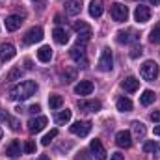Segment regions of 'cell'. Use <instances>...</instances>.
Returning a JSON list of instances; mask_svg holds the SVG:
<instances>
[{"mask_svg":"<svg viewBox=\"0 0 160 160\" xmlns=\"http://www.w3.org/2000/svg\"><path fill=\"white\" fill-rule=\"evenodd\" d=\"M36 91H38V84H36L34 80H24V82L17 84L15 88H11L9 97H11L13 101H26V99H30Z\"/></svg>","mask_w":160,"mask_h":160,"instance_id":"1","label":"cell"},{"mask_svg":"<svg viewBox=\"0 0 160 160\" xmlns=\"http://www.w3.org/2000/svg\"><path fill=\"white\" fill-rule=\"evenodd\" d=\"M140 75H142L145 80H149V82L157 80V77H158V65H157V62H153V60H147V62L142 65V69H140Z\"/></svg>","mask_w":160,"mask_h":160,"instance_id":"2","label":"cell"},{"mask_svg":"<svg viewBox=\"0 0 160 160\" xmlns=\"http://www.w3.org/2000/svg\"><path fill=\"white\" fill-rule=\"evenodd\" d=\"M112 65H114V56H112V50H110V48H102L101 58H99V63H97L99 71L108 73V71H112Z\"/></svg>","mask_w":160,"mask_h":160,"instance_id":"3","label":"cell"},{"mask_svg":"<svg viewBox=\"0 0 160 160\" xmlns=\"http://www.w3.org/2000/svg\"><path fill=\"white\" fill-rule=\"evenodd\" d=\"M71 58L78 63L80 67H88V56H86V50H84V43L78 41V45H75L71 50H69Z\"/></svg>","mask_w":160,"mask_h":160,"instance_id":"4","label":"cell"},{"mask_svg":"<svg viewBox=\"0 0 160 160\" xmlns=\"http://www.w3.org/2000/svg\"><path fill=\"white\" fill-rule=\"evenodd\" d=\"M110 15H112V19H114L116 22H125V21L128 19V9H127V6L116 2V4H112V8H110Z\"/></svg>","mask_w":160,"mask_h":160,"instance_id":"5","label":"cell"},{"mask_svg":"<svg viewBox=\"0 0 160 160\" xmlns=\"http://www.w3.org/2000/svg\"><path fill=\"white\" fill-rule=\"evenodd\" d=\"M41 39H43V28H39V26L30 28V30L24 34V38H22L24 45H36V43H39Z\"/></svg>","mask_w":160,"mask_h":160,"instance_id":"6","label":"cell"},{"mask_svg":"<svg viewBox=\"0 0 160 160\" xmlns=\"http://www.w3.org/2000/svg\"><path fill=\"white\" fill-rule=\"evenodd\" d=\"M73 28H75V32L78 34V41H82V43H86V41H89V38H91V26L89 24H86V22H75L73 24Z\"/></svg>","mask_w":160,"mask_h":160,"instance_id":"7","label":"cell"},{"mask_svg":"<svg viewBox=\"0 0 160 160\" xmlns=\"http://www.w3.org/2000/svg\"><path fill=\"white\" fill-rule=\"evenodd\" d=\"M89 130H91V123H89V121H77V123L71 125V132H73L75 136H80V138L88 136Z\"/></svg>","mask_w":160,"mask_h":160,"instance_id":"8","label":"cell"},{"mask_svg":"<svg viewBox=\"0 0 160 160\" xmlns=\"http://www.w3.org/2000/svg\"><path fill=\"white\" fill-rule=\"evenodd\" d=\"M47 123H48V119L45 118V116H38V118H32V119L28 121V130L32 132V134H38V132H41L45 127H47Z\"/></svg>","mask_w":160,"mask_h":160,"instance_id":"9","label":"cell"},{"mask_svg":"<svg viewBox=\"0 0 160 160\" xmlns=\"http://www.w3.org/2000/svg\"><path fill=\"white\" fill-rule=\"evenodd\" d=\"M89 151L93 153V157L97 160H106V149L102 147V143H101V140H91V143H89Z\"/></svg>","mask_w":160,"mask_h":160,"instance_id":"10","label":"cell"},{"mask_svg":"<svg viewBox=\"0 0 160 160\" xmlns=\"http://www.w3.org/2000/svg\"><path fill=\"white\" fill-rule=\"evenodd\" d=\"M116 143H118V147H121V149H128V147L132 145V136H130V132H128V130H119V132L116 134Z\"/></svg>","mask_w":160,"mask_h":160,"instance_id":"11","label":"cell"},{"mask_svg":"<svg viewBox=\"0 0 160 160\" xmlns=\"http://www.w3.org/2000/svg\"><path fill=\"white\" fill-rule=\"evenodd\" d=\"M15 54H17V50L11 43H2L0 45V62H9Z\"/></svg>","mask_w":160,"mask_h":160,"instance_id":"12","label":"cell"},{"mask_svg":"<svg viewBox=\"0 0 160 160\" xmlns=\"http://www.w3.org/2000/svg\"><path fill=\"white\" fill-rule=\"evenodd\" d=\"M134 19H136L138 22H147V21L151 19V9H149L147 6H136V9H134Z\"/></svg>","mask_w":160,"mask_h":160,"instance_id":"13","label":"cell"},{"mask_svg":"<svg viewBox=\"0 0 160 160\" xmlns=\"http://www.w3.org/2000/svg\"><path fill=\"white\" fill-rule=\"evenodd\" d=\"M101 106V101H78V108L82 112H99Z\"/></svg>","mask_w":160,"mask_h":160,"instance_id":"14","label":"cell"},{"mask_svg":"<svg viewBox=\"0 0 160 160\" xmlns=\"http://www.w3.org/2000/svg\"><path fill=\"white\" fill-rule=\"evenodd\" d=\"M121 88H123L125 91H128V93H134V91H138V88H140V80L134 78V77H127V78L121 82Z\"/></svg>","mask_w":160,"mask_h":160,"instance_id":"15","label":"cell"},{"mask_svg":"<svg viewBox=\"0 0 160 160\" xmlns=\"http://www.w3.org/2000/svg\"><path fill=\"white\" fill-rule=\"evenodd\" d=\"M91 91H93V84L89 80H80L75 86V93L77 95H91Z\"/></svg>","mask_w":160,"mask_h":160,"instance_id":"16","label":"cell"},{"mask_svg":"<svg viewBox=\"0 0 160 160\" xmlns=\"http://www.w3.org/2000/svg\"><path fill=\"white\" fill-rule=\"evenodd\" d=\"M65 11H67V15H71V17L78 15L80 11H82V0H67Z\"/></svg>","mask_w":160,"mask_h":160,"instance_id":"17","label":"cell"},{"mask_svg":"<svg viewBox=\"0 0 160 160\" xmlns=\"http://www.w3.org/2000/svg\"><path fill=\"white\" fill-rule=\"evenodd\" d=\"M21 24H22V19H21L19 15H9V17H6V30L15 32L17 28H21Z\"/></svg>","mask_w":160,"mask_h":160,"instance_id":"18","label":"cell"},{"mask_svg":"<svg viewBox=\"0 0 160 160\" xmlns=\"http://www.w3.org/2000/svg\"><path fill=\"white\" fill-rule=\"evenodd\" d=\"M102 11H104V6H102V0H91L89 2V15L91 17H101L102 15Z\"/></svg>","mask_w":160,"mask_h":160,"instance_id":"19","label":"cell"},{"mask_svg":"<svg viewBox=\"0 0 160 160\" xmlns=\"http://www.w3.org/2000/svg\"><path fill=\"white\" fill-rule=\"evenodd\" d=\"M132 132H134V138H136V140H143L147 128H145V125H143L142 121H134V123H132Z\"/></svg>","mask_w":160,"mask_h":160,"instance_id":"20","label":"cell"},{"mask_svg":"<svg viewBox=\"0 0 160 160\" xmlns=\"http://www.w3.org/2000/svg\"><path fill=\"white\" fill-rule=\"evenodd\" d=\"M52 36H54V41H56L58 45H67V43H69V36H67V32H65L63 28H54Z\"/></svg>","mask_w":160,"mask_h":160,"instance_id":"21","label":"cell"},{"mask_svg":"<svg viewBox=\"0 0 160 160\" xmlns=\"http://www.w3.org/2000/svg\"><path fill=\"white\" fill-rule=\"evenodd\" d=\"M6 155H8V157H11V158H17V157H21V142L13 140V142L8 145V149H6Z\"/></svg>","mask_w":160,"mask_h":160,"instance_id":"22","label":"cell"},{"mask_svg":"<svg viewBox=\"0 0 160 160\" xmlns=\"http://www.w3.org/2000/svg\"><path fill=\"white\" fill-rule=\"evenodd\" d=\"M50 58H52V48L50 47H41L39 50H38V60L43 62V63H47V62H50Z\"/></svg>","mask_w":160,"mask_h":160,"instance_id":"23","label":"cell"},{"mask_svg":"<svg viewBox=\"0 0 160 160\" xmlns=\"http://www.w3.org/2000/svg\"><path fill=\"white\" fill-rule=\"evenodd\" d=\"M116 106H118L119 112H130L132 110V101L128 97H119L118 102H116Z\"/></svg>","mask_w":160,"mask_h":160,"instance_id":"24","label":"cell"},{"mask_svg":"<svg viewBox=\"0 0 160 160\" xmlns=\"http://www.w3.org/2000/svg\"><path fill=\"white\" fill-rule=\"evenodd\" d=\"M140 102H142L143 106H149L151 102H155V93H153L151 89H145V91L142 93V97H140Z\"/></svg>","mask_w":160,"mask_h":160,"instance_id":"25","label":"cell"},{"mask_svg":"<svg viewBox=\"0 0 160 160\" xmlns=\"http://www.w3.org/2000/svg\"><path fill=\"white\" fill-rule=\"evenodd\" d=\"M71 116H73V114H71V110H67V108H65V110H62V112L56 116V123H58V125H65V123H69V121H71Z\"/></svg>","mask_w":160,"mask_h":160,"instance_id":"26","label":"cell"},{"mask_svg":"<svg viewBox=\"0 0 160 160\" xmlns=\"http://www.w3.org/2000/svg\"><path fill=\"white\" fill-rule=\"evenodd\" d=\"M48 104H50V108L52 110H58V108H62V104H63V99H62V95H50L48 97Z\"/></svg>","mask_w":160,"mask_h":160,"instance_id":"27","label":"cell"},{"mask_svg":"<svg viewBox=\"0 0 160 160\" xmlns=\"http://www.w3.org/2000/svg\"><path fill=\"white\" fill-rule=\"evenodd\" d=\"M116 39H118V43H128L130 39H136V34L134 32H118V36H116Z\"/></svg>","mask_w":160,"mask_h":160,"instance_id":"28","label":"cell"},{"mask_svg":"<svg viewBox=\"0 0 160 160\" xmlns=\"http://www.w3.org/2000/svg\"><path fill=\"white\" fill-rule=\"evenodd\" d=\"M63 80H65V82H73V80H77V69L71 67V65H67V67L63 69Z\"/></svg>","mask_w":160,"mask_h":160,"instance_id":"29","label":"cell"},{"mask_svg":"<svg viewBox=\"0 0 160 160\" xmlns=\"http://www.w3.org/2000/svg\"><path fill=\"white\" fill-rule=\"evenodd\" d=\"M56 136H58V130H56V128H52L50 132H47V134L41 138V143H43V145H50V142H52Z\"/></svg>","mask_w":160,"mask_h":160,"instance_id":"30","label":"cell"},{"mask_svg":"<svg viewBox=\"0 0 160 160\" xmlns=\"http://www.w3.org/2000/svg\"><path fill=\"white\" fill-rule=\"evenodd\" d=\"M0 119H2V121H8V123H9V127H11L13 130H19V121L13 119L9 114H0Z\"/></svg>","mask_w":160,"mask_h":160,"instance_id":"31","label":"cell"},{"mask_svg":"<svg viewBox=\"0 0 160 160\" xmlns=\"http://www.w3.org/2000/svg\"><path fill=\"white\" fill-rule=\"evenodd\" d=\"M22 77V69L21 67H15V69H11L9 73H8V77H6V80H17V78H21Z\"/></svg>","mask_w":160,"mask_h":160,"instance_id":"32","label":"cell"},{"mask_svg":"<svg viewBox=\"0 0 160 160\" xmlns=\"http://www.w3.org/2000/svg\"><path fill=\"white\" fill-rule=\"evenodd\" d=\"M143 151L145 153H157L158 151V143L157 142H145L143 143Z\"/></svg>","mask_w":160,"mask_h":160,"instance_id":"33","label":"cell"},{"mask_svg":"<svg viewBox=\"0 0 160 160\" xmlns=\"http://www.w3.org/2000/svg\"><path fill=\"white\" fill-rule=\"evenodd\" d=\"M149 41L151 43H160V26H157L155 30H151V34H149Z\"/></svg>","mask_w":160,"mask_h":160,"instance_id":"34","label":"cell"},{"mask_svg":"<svg viewBox=\"0 0 160 160\" xmlns=\"http://www.w3.org/2000/svg\"><path fill=\"white\" fill-rule=\"evenodd\" d=\"M24 153H28V155H32V153H36V143H34L32 140H28V142L24 143Z\"/></svg>","mask_w":160,"mask_h":160,"instance_id":"35","label":"cell"},{"mask_svg":"<svg viewBox=\"0 0 160 160\" xmlns=\"http://www.w3.org/2000/svg\"><path fill=\"white\" fill-rule=\"evenodd\" d=\"M143 52V48H142V45H136L134 48H132V52H130V58H138L140 54Z\"/></svg>","mask_w":160,"mask_h":160,"instance_id":"36","label":"cell"},{"mask_svg":"<svg viewBox=\"0 0 160 160\" xmlns=\"http://www.w3.org/2000/svg\"><path fill=\"white\" fill-rule=\"evenodd\" d=\"M151 119L155 121V123H160V110H155V112L151 114Z\"/></svg>","mask_w":160,"mask_h":160,"instance_id":"37","label":"cell"},{"mask_svg":"<svg viewBox=\"0 0 160 160\" xmlns=\"http://www.w3.org/2000/svg\"><path fill=\"white\" fill-rule=\"evenodd\" d=\"M39 110H41V106H39V104H32V106L28 108V112H30V114H38Z\"/></svg>","mask_w":160,"mask_h":160,"instance_id":"38","label":"cell"},{"mask_svg":"<svg viewBox=\"0 0 160 160\" xmlns=\"http://www.w3.org/2000/svg\"><path fill=\"white\" fill-rule=\"evenodd\" d=\"M110 160H125V157H123L121 153H114V155L110 157Z\"/></svg>","mask_w":160,"mask_h":160,"instance_id":"39","label":"cell"},{"mask_svg":"<svg viewBox=\"0 0 160 160\" xmlns=\"http://www.w3.org/2000/svg\"><path fill=\"white\" fill-rule=\"evenodd\" d=\"M75 160H88V157H86V153L82 151L80 155H77V157H75Z\"/></svg>","mask_w":160,"mask_h":160,"instance_id":"40","label":"cell"},{"mask_svg":"<svg viewBox=\"0 0 160 160\" xmlns=\"http://www.w3.org/2000/svg\"><path fill=\"white\" fill-rule=\"evenodd\" d=\"M155 134H157V136H160V125H157V127H155Z\"/></svg>","mask_w":160,"mask_h":160,"instance_id":"41","label":"cell"},{"mask_svg":"<svg viewBox=\"0 0 160 160\" xmlns=\"http://www.w3.org/2000/svg\"><path fill=\"white\" fill-rule=\"evenodd\" d=\"M151 4H153V6H158V4H160V0H151Z\"/></svg>","mask_w":160,"mask_h":160,"instance_id":"42","label":"cell"},{"mask_svg":"<svg viewBox=\"0 0 160 160\" xmlns=\"http://www.w3.org/2000/svg\"><path fill=\"white\" fill-rule=\"evenodd\" d=\"M39 160H50V158H48V157H45V155H43V157H39Z\"/></svg>","mask_w":160,"mask_h":160,"instance_id":"43","label":"cell"},{"mask_svg":"<svg viewBox=\"0 0 160 160\" xmlns=\"http://www.w3.org/2000/svg\"><path fill=\"white\" fill-rule=\"evenodd\" d=\"M0 140H2V130H0Z\"/></svg>","mask_w":160,"mask_h":160,"instance_id":"44","label":"cell"},{"mask_svg":"<svg viewBox=\"0 0 160 160\" xmlns=\"http://www.w3.org/2000/svg\"><path fill=\"white\" fill-rule=\"evenodd\" d=\"M34 2H41V0H34Z\"/></svg>","mask_w":160,"mask_h":160,"instance_id":"45","label":"cell"}]
</instances>
